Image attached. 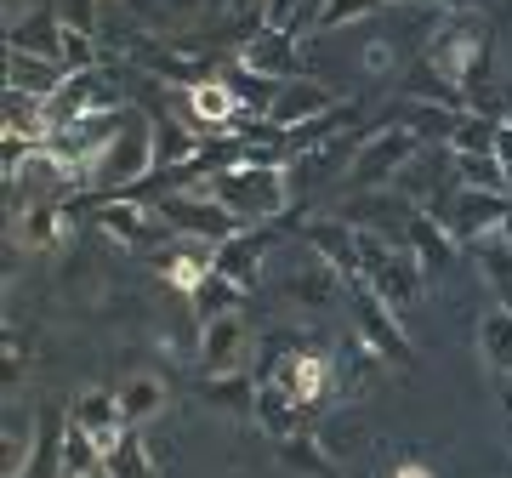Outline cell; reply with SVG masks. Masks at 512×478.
Here are the masks:
<instances>
[{"label": "cell", "mask_w": 512, "mask_h": 478, "mask_svg": "<svg viewBox=\"0 0 512 478\" xmlns=\"http://www.w3.org/2000/svg\"><path fill=\"white\" fill-rule=\"evenodd\" d=\"M211 200H222L245 228H274L291 211V171L285 166H222L205 183Z\"/></svg>", "instance_id": "obj_2"}, {"label": "cell", "mask_w": 512, "mask_h": 478, "mask_svg": "<svg viewBox=\"0 0 512 478\" xmlns=\"http://www.w3.org/2000/svg\"><path fill=\"white\" fill-rule=\"evenodd\" d=\"M268 382H279L285 393L296 399V410L308 416V410H319L325 405V393L336 387V359L330 353H319V348H296V353H285L274 365V376Z\"/></svg>", "instance_id": "obj_9"}, {"label": "cell", "mask_w": 512, "mask_h": 478, "mask_svg": "<svg viewBox=\"0 0 512 478\" xmlns=\"http://www.w3.org/2000/svg\"><path fill=\"white\" fill-rule=\"evenodd\" d=\"M421 57H427V63L467 97V109H473V97L490 92V57H495L490 18H484V12H450V18H439V29L421 40Z\"/></svg>", "instance_id": "obj_1"}, {"label": "cell", "mask_w": 512, "mask_h": 478, "mask_svg": "<svg viewBox=\"0 0 512 478\" xmlns=\"http://www.w3.org/2000/svg\"><path fill=\"white\" fill-rule=\"evenodd\" d=\"M495 160L512 166V120H501V131H495Z\"/></svg>", "instance_id": "obj_37"}, {"label": "cell", "mask_w": 512, "mask_h": 478, "mask_svg": "<svg viewBox=\"0 0 512 478\" xmlns=\"http://www.w3.org/2000/svg\"><path fill=\"white\" fill-rule=\"evenodd\" d=\"M86 473H103V450L86 427H74L63 433V478H86Z\"/></svg>", "instance_id": "obj_29"}, {"label": "cell", "mask_w": 512, "mask_h": 478, "mask_svg": "<svg viewBox=\"0 0 512 478\" xmlns=\"http://www.w3.org/2000/svg\"><path fill=\"white\" fill-rule=\"evenodd\" d=\"M234 57L268 80H302L308 74V46H302V35H285V29H251V40Z\"/></svg>", "instance_id": "obj_10"}, {"label": "cell", "mask_w": 512, "mask_h": 478, "mask_svg": "<svg viewBox=\"0 0 512 478\" xmlns=\"http://www.w3.org/2000/svg\"><path fill=\"white\" fill-rule=\"evenodd\" d=\"M69 74H63V63H52V57H29V52H6V86L12 92H29V97H46L63 86Z\"/></svg>", "instance_id": "obj_20"}, {"label": "cell", "mask_w": 512, "mask_h": 478, "mask_svg": "<svg viewBox=\"0 0 512 478\" xmlns=\"http://www.w3.org/2000/svg\"><path fill=\"white\" fill-rule=\"evenodd\" d=\"M478 353L495 376H512V308H490L478 319Z\"/></svg>", "instance_id": "obj_24"}, {"label": "cell", "mask_w": 512, "mask_h": 478, "mask_svg": "<svg viewBox=\"0 0 512 478\" xmlns=\"http://www.w3.org/2000/svg\"><path fill=\"white\" fill-rule=\"evenodd\" d=\"M205 183H211V177H205ZM205 183H200V188H171V194H160V200H154V211L171 222V234L205 239V245H222V239L239 234L245 222H239L222 200H211V194H205Z\"/></svg>", "instance_id": "obj_5"}, {"label": "cell", "mask_w": 512, "mask_h": 478, "mask_svg": "<svg viewBox=\"0 0 512 478\" xmlns=\"http://www.w3.org/2000/svg\"><path fill=\"white\" fill-rule=\"evenodd\" d=\"M501 234H507V239H512V211H507V222H501Z\"/></svg>", "instance_id": "obj_39"}, {"label": "cell", "mask_w": 512, "mask_h": 478, "mask_svg": "<svg viewBox=\"0 0 512 478\" xmlns=\"http://www.w3.org/2000/svg\"><path fill=\"white\" fill-rule=\"evenodd\" d=\"M416 6H433V12H484V0H416Z\"/></svg>", "instance_id": "obj_36"}, {"label": "cell", "mask_w": 512, "mask_h": 478, "mask_svg": "<svg viewBox=\"0 0 512 478\" xmlns=\"http://www.w3.org/2000/svg\"><path fill=\"white\" fill-rule=\"evenodd\" d=\"M393 63H399V46H393V40H370L365 46V69L370 74H387Z\"/></svg>", "instance_id": "obj_34"}, {"label": "cell", "mask_w": 512, "mask_h": 478, "mask_svg": "<svg viewBox=\"0 0 512 478\" xmlns=\"http://www.w3.org/2000/svg\"><path fill=\"white\" fill-rule=\"evenodd\" d=\"M325 109H336V97H330L313 74H302V80H285V86H279L268 120H274L279 131H296V126H308V120H319Z\"/></svg>", "instance_id": "obj_16"}, {"label": "cell", "mask_w": 512, "mask_h": 478, "mask_svg": "<svg viewBox=\"0 0 512 478\" xmlns=\"http://www.w3.org/2000/svg\"><path fill=\"white\" fill-rule=\"evenodd\" d=\"M507 211H512V194H490V188H456V194H450V205H444V211H433V217H439L444 228L461 239V245H473V239H484V234H501Z\"/></svg>", "instance_id": "obj_8"}, {"label": "cell", "mask_w": 512, "mask_h": 478, "mask_svg": "<svg viewBox=\"0 0 512 478\" xmlns=\"http://www.w3.org/2000/svg\"><path fill=\"white\" fill-rule=\"evenodd\" d=\"M421 148L427 143H421L410 126H393V120H387L382 131H365V143H359V154L348 160L342 177H348V188H359V194H365V188H393L399 171L416 160Z\"/></svg>", "instance_id": "obj_4"}, {"label": "cell", "mask_w": 512, "mask_h": 478, "mask_svg": "<svg viewBox=\"0 0 512 478\" xmlns=\"http://www.w3.org/2000/svg\"><path fill=\"white\" fill-rule=\"evenodd\" d=\"M74 234L69 205H23L18 217V245L23 251H63Z\"/></svg>", "instance_id": "obj_18"}, {"label": "cell", "mask_w": 512, "mask_h": 478, "mask_svg": "<svg viewBox=\"0 0 512 478\" xmlns=\"http://www.w3.org/2000/svg\"><path fill=\"white\" fill-rule=\"evenodd\" d=\"M188 302H194V319H222V313H239V302H245V291H239L234 279H222V274H211L200 285V291L188 296Z\"/></svg>", "instance_id": "obj_28"}, {"label": "cell", "mask_w": 512, "mask_h": 478, "mask_svg": "<svg viewBox=\"0 0 512 478\" xmlns=\"http://www.w3.org/2000/svg\"><path fill=\"white\" fill-rule=\"evenodd\" d=\"M501 410H507V422H512V376H501Z\"/></svg>", "instance_id": "obj_38"}, {"label": "cell", "mask_w": 512, "mask_h": 478, "mask_svg": "<svg viewBox=\"0 0 512 478\" xmlns=\"http://www.w3.org/2000/svg\"><path fill=\"white\" fill-rule=\"evenodd\" d=\"M35 439H40V410H6V461H0V473L6 478L29 473Z\"/></svg>", "instance_id": "obj_22"}, {"label": "cell", "mask_w": 512, "mask_h": 478, "mask_svg": "<svg viewBox=\"0 0 512 478\" xmlns=\"http://www.w3.org/2000/svg\"><path fill=\"white\" fill-rule=\"evenodd\" d=\"M6 52H29V57L63 63V18H57V6H35L29 18L12 23L6 29Z\"/></svg>", "instance_id": "obj_17"}, {"label": "cell", "mask_w": 512, "mask_h": 478, "mask_svg": "<svg viewBox=\"0 0 512 478\" xmlns=\"http://www.w3.org/2000/svg\"><path fill=\"white\" fill-rule=\"evenodd\" d=\"M268 245H274V228H239V234H228L217 245V274L234 279L239 291H256V285H262Z\"/></svg>", "instance_id": "obj_13"}, {"label": "cell", "mask_w": 512, "mask_h": 478, "mask_svg": "<svg viewBox=\"0 0 512 478\" xmlns=\"http://www.w3.org/2000/svg\"><path fill=\"white\" fill-rule=\"evenodd\" d=\"M302 245H308L313 257H325L342 279L359 274V228H353L348 217H313V222H302Z\"/></svg>", "instance_id": "obj_14"}, {"label": "cell", "mask_w": 512, "mask_h": 478, "mask_svg": "<svg viewBox=\"0 0 512 478\" xmlns=\"http://www.w3.org/2000/svg\"><path fill=\"white\" fill-rule=\"evenodd\" d=\"M348 313H353V331L365 336L370 348L382 353L387 365H410V336H404L399 313L387 308L382 296L365 285V274H348Z\"/></svg>", "instance_id": "obj_6"}, {"label": "cell", "mask_w": 512, "mask_h": 478, "mask_svg": "<svg viewBox=\"0 0 512 478\" xmlns=\"http://www.w3.org/2000/svg\"><path fill=\"white\" fill-rule=\"evenodd\" d=\"M200 399L217 410H234V416H251L256 410V376L251 370H222V376H200Z\"/></svg>", "instance_id": "obj_21"}, {"label": "cell", "mask_w": 512, "mask_h": 478, "mask_svg": "<svg viewBox=\"0 0 512 478\" xmlns=\"http://www.w3.org/2000/svg\"><path fill=\"white\" fill-rule=\"evenodd\" d=\"M495 131H501V120L467 109V114L456 120V131H450V143H444V148H450L456 160H461V154H495Z\"/></svg>", "instance_id": "obj_27"}, {"label": "cell", "mask_w": 512, "mask_h": 478, "mask_svg": "<svg viewBox=\"0 0 512 478\" xmlns=\"http://www.w3.org/2000/svg\"><path fill=\"white\" fill-rule=\"evenodd\" d=\"M404 245L416 251L421 274L439 279V274H450V262H456V245H461V239L450 234V228L433 217V211H416V217H410V228H404Z\"/></svg>", "instance_id": "obj_15"}, {"label": "cell", "mask_w": 512, "mask_h": 478, "mask_svg": "<svg viewBox=\"0 0 512 478\" xmlns=\"http://www.w3.org/2000/svg\"><path fill=\"white\" fill-rule=\"evenodd\" d=\"M92 222L114 239V245H126V251H154V245H165V239H177L171 222H165L154 205L131 200V194H97Z\"/></svg>", "instance_id": "obj_7"}, {"label": "cell", "mask_w": 512, "mask_h": 478, "mask_svg": "<svg viewBox=\"0 0 512 478\" xmlns=\"http://www.w3.org/2000/svg\"><path fill=\"white\" fill-rule=\"evenodd\" d=\"M456 183L461 188H490V194H507V166L495 154H461L456 160Z\"/></svg>", "instance_id": "obj_31"}, {"label": "cell", "mask_w": 512, "mask_h": 478, "mask_svg": "<svg viewBox=\"0 0 512 478\" xmlns=\"http://www.w3.org/2000/svg\"><path fill=\"white\" fill-rule=\"evenodd\" d=\"M120 410H126L131 427H148L165 410V382L160 376H126V387H120Z\"/></svg>", "instance_id": "obj_25"}, {"label": "cell", "mask_w": 512, "mask_h": 478, "mask_svg": "<svg viewBox=\"0 0 512 478\" xmlns=\"http://www.w3.org/2000/svg\"><path fill=\"white\" fill-rule=\"evenodd\" d=\"M387 478H433V467L416 461V456H404V461H393V473H387Z\"/></svg>", "instance_id": "obj_35"}, {"label": "cell", "mask_w": 512, "mask_h": 478, "mask_svg": "<svg viewBox=\"0 0 512 478\" xmlns=\"http://www.w3.org/2000/svg\"><path fill=\"white\" fill-rule=\"evenodd\" d=\"M69 422L92 433L97 450H103V461H109L114 450H120V439L131 433L126 410H120V393H109V387H86V393L69 405ZM103 473H109V467H103Z\"/></svg>", "instance_id": "obj_11"}, {"label": "cell", "mask_w": 512, "mask_h": 478, "mask_svg": "<svg viewBox=\"0 0 512 478\" xmlns=\"http://www.w3.org/2000/svg\"><path fill=\"white\" fill-rule=\"evenodd\" d=\"M404 97H410V103H439V109H467V97H461L427 57H416V63L404 69Z\"/></svg>", "instance_id": "obj_23"}, {"label": "cell", "mask_w": 512, "mask_h": 478, "mask_svg": "<svg viewBox=\"0 0 512 478\" xmlns=\"http://www.w3.org/2000/svg\"><path fill=\"white\" fill-rule=\"evenodd\" d=\"M251 416H256V427H262L274 444H285V439L302 433V410H296V399L279 382H256V410H251Z\"/></svg>", "instance_id": "obj_19"}, {"label": "cell", "mask_w": 512, "mask_h": 478, "mask_svg": "<svg viewBox=\"0 0 512 478\" xmlns=\"http://www.w3.org/2000/svg\"><path fill=\"white\" fill-rule=\"evenodd\" d=\"M387 6H399V0H325V12H319V35H330V29H353V23L376 18V12H387Z\"/></svg>", "instance_id": "obj_30"}, {"label": "cell", "mask_w": 512, "mask_h": 478, "mask_svg": "<svg viewBox=\"0 0 512 478\" xmlns=\"http://www.w3.org/2000/svg\"><path fill=\"white\" fill-rule=\"evenodd\" d=\"M63 29H80V35H97L103 23H97V0H52Z\"/></svg>", "instance_id": "obj_33"}, {"label": "cell", "mask_w": 512, "mask_h": 478, "mask_svg": "<svg viewBox=\"0 0 512 478\" xmlns=\"http://www.w3.org/2000/svg\"><path fill=\"white\" fill-rule=\"evenodd\" d=\"M279 456H285V467H296L302 478H336V456H330L325 439H313V433L285 439V444H279Z\"/></svg>", "instance_id": "obj_26"}, {"label": "cell", "mask_w": 512, "mask_h": 478, "mask_svg": "<svg viewBox=\"0 0 512 478\" xmlns=\"http://www.w3.org/2000/svg\"><path fill=\"white\" fill-rule=\"evenodd\" d=\"M160 166V137H154V114L131 109L120 137L109 143V154L92 171V194H131L137 183H148Z\"/></svg>", "instance_id": "obj_3"}, {"label": "cell", "mask_w": 512, "mask_h": 478, "mask_svg": "<svg viewBox=\"0 0 512 478\" xmlns=\"http://www.w3.org/2000/svg\"><path fill=\"white\" fill-rule=\"evenodd\" d=\"M507 194H512V166H507Z\"/></svg>", "instance_id": "obj_40"}, {"label": "cell", "mask_w": 512, "mask_h": 478, "mask_svg": "<svg viewBox=\"0 0 512 478\" xmlns=\"http://www.w3.org/2000/svg\"><path fill=\"white\" fill-rule=\"evenodd\" d=\"M103 467H109V478H148V473H154V461H148V444L137 439V433H126V439H120V450H114Z\"/></svg>", "instance_id": "obj_32"}, {"label": "cell", "mask_w": 512, "mask_h": 478, "mask_svg": "<svg viewBox=\"0 0 512 478\" xmlns=\"http://www.w3.org/2000/svg\"><path fill=\"white\" fill-rule=\"evenodd\" d=\"M200 376H222V370H245L251 365V331L239 313H222V319H205L200 325Z\"/></svg>", "instance_id": "obj_12"}, {"label": "cell", "mask_w": 512, "mask_h": 478, "mask_svg": "<svg viewBox=\"0 0 512 478\" xmlns=\"http://www.w3.org/2000/svg\"><path fill=\"white\" fill-rule=\"evenodd\" d=\"M348 478H370V473H348Z\"/></svg>", "instance_id": "obj_42"}, {"label": "cell", "mask_w": 512, "mask_h": 478, "mask_svg": "<svg viewBox=\"0 0 512 478\" xmlns=\"http://www.w3.org/2000/svg\"><path fill=\"white\" fill-rule=\"evenodd\" d=\"M86 478H109V473H86Z\"/></svg>", "instance_id": "obj_41"}]
</instances>
